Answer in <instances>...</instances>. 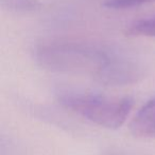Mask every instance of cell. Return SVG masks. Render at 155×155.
<instances>
[{
	"label": "cell",
	"mask_w": 155,
	"mask_h": 155,
	"mask_svg": "<svg viewBox=\"0 0 155 155\" xmlns=\"http://www.w3.org/2000/svg\"><path fill=\"white\" fill-rule=\"evenodd\" d=\"M107 155H118V154H115V153H108Z\"/></svg>",
	"instance_id": "obj_7"
},
{
	"label": "cell",
	"mask_w": 155,
	"mask_h": 155,
	"mask_svg": "<svg viewBox=\"0 0 155 155\" xmlns=\"http://www.w3.org/2000/svg\"><path fill=\"white\" fill-rule=\"evenodd\" d=\"M126 36L155 37V15L145 19L134 21L125 30Z\"/></svg>",
	"instance_id": "obj_4"
},
{
	"label": "cell",
	"mask_w": 155,
	"mask_h": 155,
	"mask_svg": "<svg viewBox=\"0 0 155 155\" xmlns=\"http://www.w3.org/2000/svg\"><path fill=\"white\" fill-rule=\"evenodd\" d=\"M121 52L112 47L87 42L44 45L35 50L41 68L60 73L89 75L101 84L106 72Z\"/></svg>",
	"instance_id": "obj_1"
},
{
	"label": "cell",
	"mask_w": 155,
	"mask_h": 155,
	"mask_svg": "<svg viewBox=\"0 0 155 155\" xmlns=\"http://www.w3.org/2000/svg\"><path fill=\"white\" fill-rule=\"evenodd\" d=\"M153 2H155V0H106L103 3V6L112 10H124V8H137Z\"/></svg>",
	"instance_id": "obj_5"
},
{
	"label": "cell",
	"mask_w": 155,
	"mask_h": 155,
	"mask_svg": "<svg viewBox=\"0 0 155 155\" xmlns=\"http://www.w3.org/2000/svg\"><path fill=\"white\" fill-rule=\"evenodd\" d=\"M58 101L87 120L107 129L121 127L133 106V100L130 97H108L78 91L60 93Z\"/></svg>",
	"instance_id": "obj_2"
},
{
	"label": "cell",
	"mask_w": 155,
	"mask_h": 155,
	"mask_svg": "<svg viewBox=\"0 0 155 155\" xmlns=\"http://www.w3.org/2000/svg\"><path fill=\"white\" fill-rule=\"evenodd\" d=\"M131 132L137 137H155V98L135 115L131 123Z\"/></svg>",
	"instance_id": "obj_3"
},
{
	"label": "cell",
	"mask_w": 155,
	"mask_h": 155,
	"mask_svg": "<svg viewBox=\"0 0 155 155\" xmlns=\"http://www.w3.org/2000/svg\"><path fill=\"white\" fill-rule=\"evenodd\" d=\"M3 3L11 10L23 12L36 10L39 6L36 0H3Z\"/></svg>",
	"instance_id": "obj_6"
}]
</instances>
